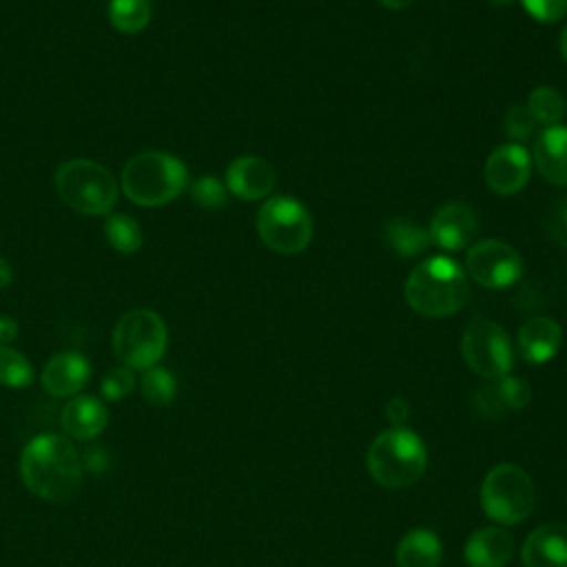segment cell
Here are the masks:
<instances>
[{"label":"cell","mask_w":567,"mask_h":567,"mask_svg":"<svg viewBox=\"0 0 567 567\" xmlns=\"http://www.w3.org/2000/svg\"><path fill=\"white\" fill-rule=\"evenodd\" d=\"M20 476L27 489L44 501L64 503L80 492L82 463L69 436H33L20 452Z\"/></svg>","instance_id":"1"},{"label":"cell","mask_w":567,"mask_h":567,"mask_svg":"<svg viewBox=\"0 0 567 567\" xmlns=\"http://www.w3.org/2000/svg\"><path fill=\"white\" fill-rule=\"evenodd\" d=\"M408 306L430 319H441L458 312L470 299L465 270L450 257L436 255L416 264L405 281Z\"/></svg>","instance_id":"2"},{"label":"cell","mask_w":567,"mask_h":567,"mask_svg":"<svg viewBox=\"0 0 567 567\" xmlns=\"http://www.w3.org/2000/svg\"><path fill=\"white\" fill-rule=\"evenodd\" d=\"M188 186L186 164L166 151H142L133 155L120 177V188L133 204L157 208L173 202Z\"/></svg>","instance_id":"3"},{"label":"cell","mask_w":567,"mask_h":567,"mask_svg":"<svg viewBox=\"0 0 567 567\" xmlns=\"http://www.w3.org/2000/svg\"><path fill=\"white\" fill-rule=\"evenodd\" d=\"M53 184L69 208L91 217L111 213L120 195V184L113 173L86 157L62 162L55 171Z\"/></svg>","instance_id":"4"},{"label":"cell","mask_w":567,"mask_h":567,"mask_svg":"<svg viewBox=\"0 0 567 567\" xmlns=\"http://www.w3.org/2000/svg\"><path fill=\"white\" fill-rule=\"evenodd\" d=\"M427 465V452L419 434L408 427L381 432L368 450V470L372 478L390 489L408 487L421 478Z\"/></svg>","instance_id":"5"},{"label":"cell","mask_w":567,"mask_h":567,"mask_svg":"<svg viewBox=\"0 0 567 567\" xmlns=\"http://www.w3.org/2000/svg\"><path fill=\"white\" fill-rule=\"evenodd\" d=\"M113 352L131 370L153 368L168 341L164 319L148 308H133L124 312L113 328Z\"/></svg>","instance_id":"6"},{"label":"cell","mask_w":567,"mask_h":567,"mask_svg":"<svg viewBox=\"0 0 567 567\" xmlns=\"http://www.w3.org/2000/svg\"><path fill=\"white\" fill-rule=\"evenodd\" d=\"M259 239L279 255H297L312 239V217L308 208L288 195L268 197L255 217Z\"/></svg>","instance_id":"7"},{"label":"cell","mask_w":567,"mask_h":567,"mask_svg":"<svg viewBox=\"0 0 567 567\" xmlns=\"http://www.w3.org/2000/svg\"><path fill=\"white\" fill-rule=\"evenodd\" d=\"M534 501L529 474L514 463L496 465L481 485V507L501 525L523 523L532 514Z\"/></svg>","instance_id":"8"},{"label":"cell","mask_w":567,"mask_h":567,"mask_svg":"<svg viewBox=\"0 0 567 567\" xmlns=\"http://www.w3.org/2000/svg\"><path fill=\"white\" fill-rule=\"evenodd\" d=\"M461 354L470 370L485 379H501L509 374L514 363V348L505 328L489 319H472L461 339Z\"/></svg>","instance_id":"9"},{"label":"cell","mask_w":567,"mask_h":567,"mask_svg":"<svg viewBox=\"0 0 567 567\" xmlns=\"http://www.w3.org/2000/svg\"><path fill=\"white\" fill-rule=\"evenodd\" d=\"M465 275L483 288H507L523 272L518 250L501 239H481L467 248Z\"/></svg>","instance_id":"10"},{"label":"cell","mask_w":567,"mask_h":567,"mask_svg":"<svg viewBox=\"0 0 567 567\" xmlns=\"http://www.w3.org/2000/svg\"><path fill=\"white\" fill-rule=\"evenodd\" d=\"M532 155L523 144H501L496 146L483 166V179L487 188L496 195H514L525 188L532 175Z\"/></svg>","instance_id":"11"},{"label":"cell","mask_w":567,"mask_h":567,"mask_svg":"<svg viewBox=\"0 0 567 567\" xmlns=\"http://www.w3.org/2000/svg\"><path fill=\"white\" fill-rule=\"evenodd\" d=\"M224 184L235 197L255 202L272 193L277 184V173L268 159L257 155H241L228 164Z\"/></svg>","instance_id":"12"},{"label":"cell","mask_w":567,"mask_h":567,"mask_svg":"<svg viewBox=\"0 0 567 567\" xmlns=\"http://www.w3.org/2000/svg\"><path fill=\"white\" fill-rule=\"evenodd\" d=\"M478 228L476 213L463 202L443 204L430 221V239L445 250H463L472 246Z\"/></svg>","instance_id":"13"},{"label":"cell","mask_w":567,"mask_h":567,"mask_svg":"<svg viewBox=\"0 0 567 567\" xmlns=\"http://www.w3.org/2000/svg\"><path fill=\"white\" fill-rule=\"evenodd\" d=\"M91 379V363L80 352H60L53 354L40 374L42 388L58 399L75 396Z\"/></svg>","instance_id":"14"},{"label":"cell","mask_w":567,"mask_h":567,"mask_svg":"<svg viewBox=\"0 0 567 567\" xmlns=\"http://www.w3.org/2000/svg\"><path fill=\"white\" fill-rule=\"evenodd\" d=\"M109 412L97 396L75 394L60 410V425L69 439L93 441L104 432Z\"/></svg>","instance_id":"15"},{"label":"cell","mask_w":567,"mask_h":567,"mask_svg":"<svg viewBox=\"0 0 567 567\" xmlns=\"http://www.w3.org/2000/svg\"><path fill=\"white\" fill-rule=\"evenodd\" d=\"M520 558L525 567H567V525L547 523L529 532Z\"/></svg>","instance_id":"16"},{"label":"cell","mask_w":567,"mask_h":567,"mask_svg":"<svg viewBox=\"0 0 567 567\" xmlns=\"http://www.w3.org/2000/svg\"><path fill=\"white\" fill-rule=\"evenodd\" d=\"M532 164L556 186H567V126L554 124L540 131L532 146Z\"/></svg>","instance_id":"17"},{"label":"cell","mask_w":567,"mask_h":567,"mask_svg":"<svg viewBox=\"0 0 567 567\" xmlns=\"http://www.w3.org/2000/svg\"><path fill=\"white\" fill-rule=\"evenodd\" d=\"M514 556V538L501 527H481L465 543L470 567H505Z\"/></svg>","instance_id":"18"},{"label":"cell","mask_w":567,"mask_h":567,"mask_svg":"<svg viewBox=\"0 0 567 567\" xmlns=\"http://www.w3.org/2000/svg\"><path fill=\"white\" fill-rule=\"evenodd\" d=\"M560 348V326L551 317H529L518 328V350L527 363H545Z\"/></svg>","instance_id":"19"},{"label":"cell","mask_w":567,"mask_h":567,"mask_svg":"<svg viewBox=\"0 0 567 567\" xmlns=\"http://www.w3.org/2000/svg\"><path fill=\"white\" fill-rule=\"evenodd\" d=\"M441 540L434 532L419 527L410 529L396 545L399 567H436L441 563Z\"/></svg>","instance_id":"20"},{"label":"cell","mask_w":567,"mask_h":567,"mask_svg":"<svg viewBox=\"0 0 567 567\" xmlns=\"http://www.w3.org/2000/svg\"><path fill=\"white\" fill-rule=\"evenodd\" d=\"M385 244L401 257H414L427 250L430 246V233L423 230L419 224L410 221V219H390L385 224Z\"/></svg>","instance_id":"21"},{"label":"cell","mask_w":567,"mask_h":567,"mask_svg":"<svg viewBox=\"0 0 567 567\" xmlns=\"http://www.w3.org/2000/svg\"><path fill=\"white\" fill-rule=\"evenodd\" d=\"M104 235H106V241L117 252H124V255L137 252L144 244V233H142L137 219L131 215H124V213H115V215L106 217Z\"/></svg>","instance_id":"22"},{"label":"cell","mask_w":567,"mask_h":567,"mask_svg":"<svg viewBox=\"0 0 567 567\" xmlns=\"http://www.w3.org/2000/svg\"><path fill=\"white\" fill-rule=\"evenodd\" d=\"M109 20L122 33H140L151 22L148 0H111Z\"/></svg>","instance_id":"23"},{"label":"cell","mask_w":567,"mask_h":567,"mask_svg":"<svg viewBox=\"0 0 567 567\" xmlns=\"http://www.w3.org/2000/svg\"><path fill=\"white\" fill-rule=\"evenodd\" d=\"M525 106L532 113V117L536 120V124H545V126L558 124L567 111L563 93L551 86H536L529 93V100Z\"/></svg>","instance_id":"24"},{"label":"cell","mask_w":567,"mask_h":567,"mask_svg":"<svg viewBox=\"0 0 567 567\" xmlns=\"http://www.w3.org/2000/svg\"><path fill=\"white\" fill-rule=\"evenodd\" d=\"M140 388H142L144 399L151 405H157V408L168 405L175 399V394H177L175 377L166 368H157V365L144 370Z\"/></svg>","instance_id":"25"},{"label":"cell","mask_w":567,"mask_h":567,"mask_svg":"<svg viewBox=\"0 0 567 567\" xmlns=\"http://www.w3.org/2000/svg\"><path fill=\"white\" fill-rule=\"evenodd\" d=\"M33 381L29 359L11 346H0V385L27 388Z\"/></svg>","instance_id":"26"},{"label":"cell","mask_w":567,"mask_h":567,"mask_svg":"<svg viewBox=\"0 0 567 567\" xmlns=\"http://www.w3.org/2000/svg\"><path fill=\"white\" fill-rule=\"evenodd\" d=\"M492 392L498 401V408L503 414L507 412H518L523 408H527L529 399H532V390H529V383L525 379H518V377H501L492 383Z\"/></svg>","instance_id":"27"},{"label":"cell","mask_w":567,"mask_h":567,"mask_svg":"<svg viewBox=\"0 0 567 567\" xmlns=\"http://www.w3.org/2000/svg\"><path fill=\"white\" fill-rule=\"evenodd\" d=\"M193 202L204 210H219L228 204V188L221 179L213 175H202L190 184Z\"/></svg>","instance_id":"28"},{"label":"cell","mask_w":567,"mask_h":567,"mask_svg":"<svg viewBox=\"0 0 567 567\" xmlns=\"http://www.w3.org/2000/svg\"><path fill=\"white\" fill-rule=\"evenodd\" d=\"M135 381H137L135 372L128 365H115L102 377V383H100L102 396L106 401H120L133 392Z\"/></svg>","instance_id":"29"},{"label":"cell","mask_w":567,"mask_h":567,"mask_svg":"<svg viewBox=\"0 0 567 567\" xmlns=\"http://www.w3.org/2000/svg\"><path fill=\"white\" fill-rule=\"evenodd\" d=\"M503 126L514 144H525L536 128V120L532 117V113L527 111L525 104H516L505 113Z\"/></svg>","instance_id":"30"},{"label":"cell","mask_w":567,"mask_h":567,"mask_svg":"<svg viewBox=\"0 0 567 567\" xmlns=\"http://www.w3.org/2000/svg\"><path fill=\"white\" fill-rule=\"evenodd\" d=\"M523 9L538 22L554 24L567 16V0H518Z\"/></svg>","instance_id":"31"},{"label":"cell","mask_w":567,"mask_h":567,"mask_svg":"<svg viewBox=\"0 0 567 567\" xmlns=\"http://www.w3.org/2000/svg\"><path fill=\"white\" fill-rule=\"evenodd\" d=\"M109 452L104 445L100 443H86L84 452L80 454V463H82V470L86 472H93V474H102L109 470Z\"/></svg>","instance_id":"32"},{"label":"cell","mask_w":567,"mask_h":567,"mask_svg":"<svg viewBox=\"0 0 567 567\" xmlns=\"http://www.w3.org/2000/svg\"><path fill=\"white\" fill-rule=\"evenodd\" d=\"M547 228H549V235L563 246L567 248V199H563L549 215V221H547Z\"/></svg>","instance_id":"33"},{"label":"cell","mask_w":567,"mask_h":567,"mask_svg":"<svg viewBox=\"0 0 567 567\" xmlns=\"http://www.w3.org/2000/svg\"><path fill=\"white\" fill-rule=\"evenodd\" d=\"M385 416L392 423V427H405L410 419V403L403 396H392L385 405Z\"/></svg>","instance_id":"34"},{"label":"cell","mask_w":567,"mask_h":567,"mask_svg":"<svg viewBox=\"0 0 567 567\" xmlns=\"http://www.w3.org/2000/svg\"><path fill=\"white\" fill-rule=\"evenodd\" d=\"M16 337H18V323L11 317L0 315V346H9Z\"/></svg>","instance_id":"35"},{"label":"cell","mask_w":567,"mask_h":567,"mask_svg":"<svg viewBox=\"0 0 567 567\" xmlns=\"http://www.w3.org/2000/svg\"><path fill=\"white\" fill-rule=\"evenodd\" d=\"M11 279H13L11 266H9V261L0 255V288H7V286L11 284Z\"/></svg>","instance_id":"36"},{"label":"cell","mask_w":567,"mask_h":567,"mask_svg":"<svg viewBox=\"0 0 567 567\" xmlns=\"http://www.w3.org/2000/svg\"><path fill=\"white\" fill-rule=\"evenodd\" d=\"M385 9H392V11H401V9H408L414 0H379Z\"/></svg>","instance_id":"37"},{"label":"cell","mask_w":567,"mask_h":567,"mask_svg":"<svg viewBox=\"0 0 567 567\" xmlns=\"http://www.w3.org/2000/svg\"><path fill=\"white\" fill-rule=\"evenodd\" d=\"M558 49H560V55H563V60L567 62V24L563 27V31H560V40H558Z\"/></svg>","instance_id":"38"},{"label":"cell","mask_w":567,"mask_h":567,"mask_svg":"<svg viewBox=\"0 0 567 567\" xmlns=\"http://www.w3.org/2000/svg\"><path fill=\"white\" fill-rule=\"evenodd\" d=\"M492 7H496V9H503V7H512L514 2H518V0H487Z\"/></svg>","instance_id":"39"}]
</instances>
